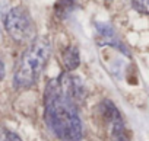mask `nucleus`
I'll return each mask as SVG.
<instances>
[{"label": "nucleus", "mask_w": 149, "mask_h": 141, "mask_svg": "<svg viewBox=\"0 0 149 141\" xmlns=\"http://www.w3.org/2000/svg\"><path fill=\"white\" fill-rule=\"evenodd\" d=\"M0 141H22L18 134L6 129V128H0Z\"/></svg>", "instance_id": "8"}, {"label": "nucleus", "mask_w": 149, "mask_h": 141, "mask_svg": "<svg viewBox=\"0 0 149 141\" xmlns=\"http://www.w3.org/2000/svg\"><path fill=\"white\" fill-rule=\"evenodd\" d=\"M79 51L76 47H67L63 51V64L67 70H74L79 65Z\"/></svg>", "instance_id": "6"}, {"label": "nucleus", "mask_w": 149, "mask_h": 141, "mask_svg": "<svg viewBox=\"0 0 149 141\" xmlns=\"http://www.w3.org/2000/svg\"><path fill=\"white\" fill-rule=\"evenodd\" d=\"M5 26L9 35L18 42H26L34 38V22L28 10L21 6L9 10L5 19Z\"/></svg>", "instance_id": "3"}, {"label": "nucleus", "mask_w": 149, "mask_h": 141, "mask_svg": "<svg viewBox=\"0 0 149 141\" xmlns=\"http://www.w3.org/2000/svg\"><path fill=\"white\" fill-rule=\"evenodd\" d=\"M102 109H104V116L110 121L113 140L114 141H127L126 131H124V124H123L121 116H120L118 111L116 109V106L111 102H104Z\"/></svg>", "instance_id": "4"}, {"label": "nucleus", "mask_w": 149, "mask_h": 141, "mask_svg": "<svg viewBox=\"0 0 149 141\" xmlns=\"http://www.w3.org/2000/svg\"><path fill=\"white\" fill-rule=\"evenodd\" d=\"M51 54V44L47 38H37L21 57L13 74L16 89H28L34 86L41 76Z\"/></svg>", "instance_id": "2"}, {"label": "nucleus", "mask_w": 149, "mask_h": 141, "mask_svg": "<svg viewBox=\"0 0 149 141\" xmlns=\"http://www.w3.org/2000/svg\"><path fill=\"white\" fill-rule=\"evenodd\" d=\"M84 96L85 89L81 79L67 73L47 85L44 93V119L58 140H82V122L78 105L84 100Z\"/></svg>", "instance_id": "1"}, {"label": "nucleus", "mask_w": 149, "mask_h": 141, "mask_svg": "<svg viewBox=\"0 0 149 141\" xmlns=\"http://www.w3.org/2000/svg\"><path fill=\"white\" fill-rule=\"evenodd\" d=\"M5 77V64H3V61L0 60V80H2Z\"/></svg>", "instance_id": "9"}, {"label": "nucleus", "mask_w": 149, "mask_h": 141, "mask_svg": "<svg viewBox=\"0 0 149 141\" xmlns=\"http://www.w3.org/2000/svg\"><path fill=\"white\" fill-rule=\"evenodd\" d=\"M97 38H98L100 44L111 45L114 48H118L121 52L127 54V50L124 48V45L118 39V36H117V34H116V31L113 29L111 25H108V23H97Z\"/></svg>", "instance_id": "5"}, {"label": "nucleus", "mask_w": 149, "mask_h": 141, "mask_svg": "<svg viewBox=\"0 0 149 141\" xmlns=\"http://www.w3.org/2000/svg\"><path fill=\"white\" fill-rule=\"evenodd\" d=\"M134 10L142 15H149V0H132Z\"/></svg>", "instance_id": "7"}]
</instances>
